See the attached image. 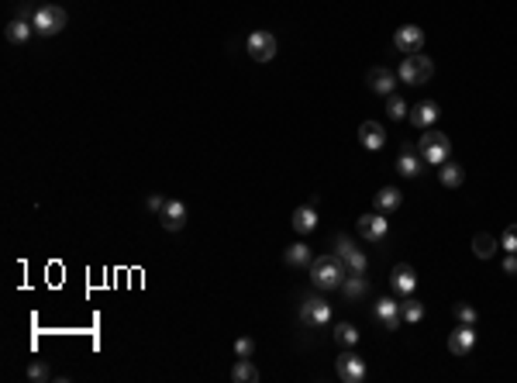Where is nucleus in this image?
<instances>
[{
  "label": "nucleus",
  "mask_w": 517,
  "mask_h": 383,
  "mask_svg": "<svg viewBox=\"0 0 517 383\" xmlns=\"http://www.w3.org/2000/svg\"><path fill=\"white\" fill-rule=\"evenodd\" d=\"M66 21H69V14H66L59 4H41V7H35V18H32L35 32H39V35H45V39L59 35V32L66 28Z\"/></svg>",
  "instance_id": "obj_3"
},
{
  "label": "nucleus",
  "mask_w": 517,
  "mask_h": 383,
  "mask_svg": "<svg viewBox=\"0 0 517 383\" xmlns=\"http://www.w3.org/2000/svg\"><path fill=\"white\" fill-rule=\"evenodd\" d=\"M400 314H403L407 325H417V321H424V304L414 300V297H407L403 304H400Z\"/></svg>",
  "instance_id": "obj_27"
},
{
  "label": "nucleus",
  "mask_w": 517,
  "mask_h": 383,
  "mask_svg": "<svg viewBox=\"0 0 517 383\" xmlns=\"http://www.w3.org/2000/svg\"><path fill=\"white\" fill-rule=\"evenodd\" d=\"M145 208H149V211H156V214H162V208H166V197H162V194H149Z\"/></svg>",
  "instance_id": "obj_34"
},
{
  "label": "nucleus",
  "mask_w": 517,
  "mask_h": 383,
  "mask_svg": "<svg viewBox=\"0 0 517 383\" xmlns=\"http://www.w3.org/2000/svg\"><path fill=\"white\" fill-rule=\"evenodd\" d=\"M358 235L365 238V242H383L387 238V231H390V221H387V214H362L358 217Z\"/></svg>",
  "instance_id": "obj_9"
},
{
  "label": "nucleus",
  "mask_w": 517,
  "mask_h": 383,
  "mask_svg": "<svg viewBox=\"0 0 517 383\" xmlns=\"http://www.w3.org/2000/svg\"><path fill=\"white\" fill-rule=\"evenodd\" d=\"M335 373H338L342 383H362L369 370H365V359H362V356H356L352 349H345V352L335 359Z\"/></svg>",
  "instance_id": "obj_5"
},
{
  "label": "nucleus",
  "mask_w": 517,
  "mask_h": 383,
  "mask_svg": "<svg viewBox=\"0 0 517 383\" xmlns=\"http://www.w3.org/2000/svg\"><path fill=\"white\" fill-rule=\"evenodd\" d=\"M397 76L407 86H424L428 80H431V76H435V62H431L428 55L414 52V55H407V59H403V66H400Z\"/></svg>",
  "instance_id": "obj_4"
},
{
  "label": "nucleus",
  "mask_w": 517,
  "mask_h": 383,
  "mask_svg": "<svg viewBox=\"0 0 517 383\" xmlns=\"http://www.w3.org/2000/svg\"><path fill=\"white\" fill-rule=\"evenodd\" d=\"M417 152H421V159H424L428 166H441V163L452 156V142H448L445 131H424V135L417 138Z\"/></svg>",
  "instance_id": "obj_2"
},
{
  "label": "nucleus",
  "mask_w": 517,
  "mask_h": 383,
  "mask_svg": "<svg viewBox=\"0 0 517 383\" xmlns=\"http://www.w3.org/2000/svg\"><path fill=\"white\" fill-rule=\"evenodd\" d=\"M187 224V204L183 201H166L162 208V228L166 231H180Z\"/></svg>",
  "instance_id": "obj_17"
},
{
  "label": "nucleus",
  "mask_w": 517,
  "mask_h": 383,
  "mask_svg": "<svg viewBox=\"0 0 517 383\" xmlns=\"http://www.w3.org/2000/svg\"><path fill=\"white\" fill-rule=\"evenodd\" d=\"M387 114H390L394 121H403V118H407L410 111H407V104H403L400 97H394V93H390V104H387Z\"/></svg>",
  "instance_id": "obj_30"
},
{
  "label": "nucleus",
  "mask_w": 517,
  "mask_h": 383,
  "mask_svg": "<svg viewBox=\"0 0 517 383\" xmlns=\"http://www.w3.org/2000/svg\"><path fill=\"white\" fill-rule=\"evenodd\" d=\"M231 380L235 383H259V370L252 366V359H239L235 370H231Z\"/></svg>",
  "instance_id": "obj_26"
},
{
  "label": "nucleus",
  "mask_w": 517,
  "mask_h": 383,
  "mask_svg": "<svg viewBox=\"0 0 517 383\" xmlns=\"http://www.w3.org/2000/svg\"><path fill=\"white\" fill-rule=\"evenodd\" d=\"M438 180H441V187L455 190V187H462V183H466V170H462L459 163L445 159V163H441V170H438Z\"/></svg>",
  "instance_id": "obj_19"
},
{
  "label": "nucleus",
  "mask_w": 517,
  "mask_h": 383,
  "mask_svg": "<svg viewBox=\"0 0 517 383\" xmlns=\"http://www.w3.org/2000/svg\"><path fill=\"white\" fill-rule=\"evenodd\" d=\"M504 273H507V276H517V253H507V259H504Z\"/></svg>",
  "instance_id": "obj_35"
},
{
  "label": "nucleus",
  "mask_w": 517,
  "mask_h": 383,
  "mask_svg": "<svg viewBox=\"0 0 517 383\" xmlns=\"http://www.w3.org/2000/svg\"><path fill=\"white\" fill-rule=\"evenodd\" d=\"M452 314H455V321H459V325H476V321H479L476 307H469V304H455V307H452Z\"/></svg>",
  "instance_id": "obj_29"
},
{
  "label": "nucleus",
  "mask_w": 517,
  "mask_h": 383,
  "mask_svg": "<svg viewBox=\"0 0 517 383\" xmlns=\"http://www.w3.org/2000/svg\"><path fill=\"white\" fill-rule=\"evenodd\" d=\"M473 345H476V332H473V325H459V328L448 335V352H452V356H469V352H473Z\"/></svg>",
  "instance_id": "obj_12"
},
{
  "label": "nucleus",
  "mask_w": 517,
  "mask_h": 383,
  "mask_svg": "<svg viewBox=\"0 0 517 383\" xmlns=\"http://www.w3.org/2000/svg\"><path fill=\"white\" fill-rule=\"evenodd\" d=\"M376 321L387 328V332H397L400 325H403V314H400V304L390 297H383L376 304Z\"/></svg>",
  "instance_id": "obj_13"
},
{
  "label": "nucleus",
  "mask_w": 517,
  "mask_h": 383,
  "mask_svg": "<svg viewBox=\"0 0 517 383\" xmlns=\"http://www.w3.org/2000/svg\"><path fill=\"white\" fill-rule=\"evenodd\" d=\"M342 290H345V297L349 300L365 297V294H369V280H365V273H349L345 283H342Z\"/></svg>",
  "instance_id": "obj_22"
},
{
  "label": "nucleus",
  "mask_w": 517,
  "mask_h": 383,
  "mask_svg": "<svg viewBox=\"0 0 517 383\" xmlns=\"http://www.w3.org/2000/svg\"><path fill=\"white\" fill-rule=\"evenodd\" d=\"M335 342H338V345H345V349H356L358 328H356V325H349V321H342V325L335 328Z\"/></svg>",
  "instance_id": "obj_28"
},
{
  "label": "nucleus",
  "mask_w": 517,
  "mask_h": 383,
  "mask_svg": "<svg viewBox=\"0 0 517 383\" xmlns=\"http://www.w3.org/2000/svg\"><path fill=\"white\" fill-rule=\"evenodd\" d=\"M497 249H500V242H497L490 231H479L476 238H473V253H476V259H493Z\"/></svg>",
  "instance_id": "obj_23"
},
{
  "label": "nucleus",
  "mask_w": 517,
  "mask_h": 383,
  "mask_svg": "<svg viewBox=\"0 0 517 383\" xmlns=\"http://www.w3.org/2000/svg\"><path fill=\"white\" fill-rule=\"evenodd\" d=\"M345 276H349V269H345V262L335 253L318 255V259L311 262V283H314L318 290H342Z\"/></svg>",
  "instance_id": "obj_1"
},
{
  "label": "nucleus",
  "mask_w": 517,
  "mask_h": 383,
  "mask_svg": "<svg viewBox=\"0 0 517 383\" xmlns=\"http://www.w3.org/2000/svg\"><path fill=\"white\" fill-rule=\"evenodd\" d=\"M365 83H369V90H372V93H380V97H390V93H394V86H397V76H394L387 66H376V69H369Z\"/></svg>",
  "instance_id": "obj_14"
},
{
  "label": "nucleus",
  "mask_w": 517,
  "mask_h": 383,
  "mask_svg": "<svg viewBox=\"0 0 517 383\" xmlns=\"http://www.w3.org/2000/svg\"><path fill=\"white\" fill-rule=\"evenodd\" d=\"M245 48H248V55H252L255 62H273V59H276V39H273L269 32H252L248 42H245Z\"/></svg>",
  "instance_id": "obj_8"
},
{
  "label": "nucleus",
  "mask_w": 517,
  "mask_h": 383,
  "mask_svg": "<svg viewBox=\"0 0 517 383\" xmlns=\"http://www.w3.org/2000/svg\"><path fill=\"white\" fill-rule=\"evenodd\" d=\"M28 380H32V383H45V380H52V370H48L45 363H32V366H28Z\"/></svg>",
  "instance_id": "obj_31"
},
{
  "label": "nucleus",
  "mask_w": 517,
  "mask_h": 383,
  "mask_svg": "<svg viewBox=\"0 0 517 383\" xmlns=\"http://www.w3.org/2000/svg\"><path fill=\"white\" fill-rule=\"evenodd\" d=\"M428 163L421 159V156H414V152H403L397 159V170H400V176H421V170H424Z\"/></svg>",
  "instance_id": "obj_25"
},
{
  "label": "nucleus",
  "mask_w": 517,
  "mask_h": 383,
  "mask_svg": "<svg viewBox=\"0 0 517 383\" xmlns=\"http://www.w3.org/2000/svg\"><path fill=\"white\" fill-rule=\"evenodd\" d=\"M438 114H441V107H438L435 100H421L417 107H410L407 121H410L414 128H431L438 121Z\"/></svg>",
  "instance_id": "obj_15"
},
{
  "label": "nucleus",
  "mask_w": 517,
  "mask_h": 383,
  "mask_svg": "<svg viewBox=\"0 0 517 383\" xmlns=\"http://www.w3.org/2000/svg\"><path fill=\"white\" fill-rule=\"evenodd\" d=\"M358 142H362L369 152H380V149L387 145V131L376 125V121H362V125H358Z\"/></svg>",
  "instance_id": "obj_16"
},
{
  "label": "nucleus",
  "mask_w": 517,
  "mask_h": 383,
  "mask_svg": "<svg viewBox=\"0 0 517 383\" xmlns=\"http://www.w3.org/2000/svg\"><path fill=\"white\" fill-rule=\"evenodd\" d=\"M328 321H331V307L321 297H304V304H300V325L304 328H324Z\"/></svg>",
  "instance_id": "obj_6"
},
{
  "label": "nucleus",
  "mask_w": 517,
  "mask_h": 383,
  "mask_svg": "<svg viewBox=\"0 0 517 383\" xmlns=\"http://www.w3.org/2000/svg\"><path fill=\"white\" fill-rule=\"evenodd\" d=\"M394 45H397L403 55H414V52L424 48V32L417 25H403V28H397V35H394Z\"/></svg>",
  "instance_id": "obj_10"
},
{
  "label": "nucleus",
  "mask_w": 517,
  "mask_h": 383,
  "mask_svg": "<svg viewBox=\"0 0 517 383\" xmlns=\"http://www.w3.org/2000/svg\"><path fill=\"white\" fill-rule=\"evenodd\" d=\"M500 249H507V253H517V224H511V228L504 231V238H500Z\"/></svg>",
  "instance_id": "obj_33"
},
{
  "label": "nucleus",
  "mask_w": 517,
  "mask_h": 383,
  "mask_svg": "<svg viewBox=\"0 0 517 383\" xmlns=\"http://www.w3.org/2000/svg\"><path fill=\"white\" fill-rule=\"evenodd\" d=\"M283 259H286V266H311V262H314V255H311V246H304V242L290 246Z\"/></svg>",
  "instance_id": "obj_24"
},
{
  "label": "nucleus",
  "mask_w": 517,
  "mask_h": 383,
  "mask_svg": "<svg viewBox=\"0 0 517 383\" xmlns=\"http://www.w3.org/2000/svg\"><path fill=\"white\" fill-rule=\"evenodd\" d=\"M335 255L345 262L349 273H365V269H369V259L349 242V235H335Z\"/></svg>",
  "instance_id": "obj_7"
},
{
  "label": "nucleus",
  "mask_w": 517,
  "mask_h": 383,
  "mask_svg": "<svg viewBox=\"0 0 517 383\" xmlns=\"http://www.w3.org/2000/svg\"><path fill=\"white\" fill-rule=\"evenodd\" d=\"M390 287L397 290L400 297H410L414 287H417V273H414V266H407V262L394 266V273H390Z\"/></svg>",
  "instance_id": "obj_11"
},
{
  "label": "nucleus",
  "mask_w": 517,
  "mask_h": 383,
  "mask_svg": "<svg viewBox=\"0 0 517 383\" xmlns=\"http://www.w3.org/2000/svg\"><path fill=\"white\" fill-rule=\"evenodd\" d=\"M372 204H376L380 214H394V211H400V204H403V194H400L397 187H383V190L372 197Z\"/></svg>",
  "instance_id": "obj_18"
},
{
  "label": "nucleus",
  "mask_w": 517,
  "mask_h": 383,
  "mask_svg": "<svg viewBox=\"0 0 517 383\" xmlns=\"http://www.w3.org/2000/svg\"><path fill=\"white\" fill-rule=\"evenodd\" d=\"M32 32H35V25L32 21H21V18H14L7 28H4V39L11 45H25L28 39H32Z\"/></svg>",
  "instance_id": "obj_20"
},
{
  "label": "nucleus",
  "mask_w": 517,
  "mask_h": 383,
  "mask_svg": "<svg viewBox=\"0 0 517 383\" xmlns=\"http://www.w3.org/2000/svg\"><path fill=\"white\" fill-rule=\"evenodd\" d=\"M293 228H297L300 235H311V231L318 228V211H314L311 204L297 208V211H293Z\"/></svg>",
  "instance_id": "obj_21"
},
{
  "label": "nucleus",
  "mask_w": 517,
  "mask_h": 383,
  "mask_svg": "<svg viewBox=\"0 0 517 383\" xmlns=\"http://www.w3.org/2000/svg\"><path fill=\"white\" fill-rule=\"evenodd\" d=\"M252 352H255V342L241 335V339L235 342V356H239V359H252Z\"/></svg>",
  "instance_id": "obj_32"
}]
</instances>
